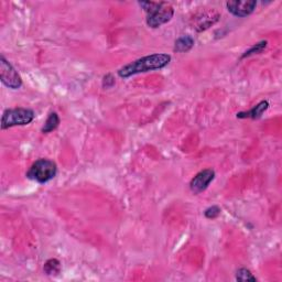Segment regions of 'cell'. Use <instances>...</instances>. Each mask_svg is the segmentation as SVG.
Returning <instances> with one entry per match:
<instances>
[{"mask_svg":"<svg viewBox=\"0 0 282 282\" xmlns=\"http://www.w3.org/2000/svg\"><path fill=\"white\" fill-rule=\"evenodd\" d=\"M171 61V55L165 53H156L147 55L136 61L127 64L118 70V75L123 78H128L132 75L149 71L161 70L165 67Z\"/></svg>","mask_w":282,"mask_h":282,"instance_id":"6da1fadb","label":"cell"},{"mask_svg":"<svg viewBox=\"0 0 282 282\" xmlns=\"http://www.w3.org/2000/svg\"><path fill=\"white\" fill-rule=\"evenodd\" d=\"M236 280H238V281H257L256 277L251 274V270L246 269V268H242V269L237 270V272H236Z\"/></svg>","mask_w":282,"mask_h":282,"instance_id":"7c38bea8","label":"cell"},{"mask_svg":"<svg viewBox=\"0 0 282 282\" xmlns=\"http://www.w3.org/2000/svg\"><path fill=\"white\" fill-rule=\"evenodd\" d=\"M115 85V78L113 77L112 74H107L105 75L103 78V86L105 89H112V87Z\"/></svg>","mask_w":282,"mask_h":282,"instance_id":"9a60e30c","label":"cell"},{"mask_svg":"<svg viewBox=\"0 0 282 282\" xmlns=\"http://www.w3.org/2000/svg\"><path fill=\"white\" fill-rule=\"evenodd\" d=\"M214 178H215L214 170L212 169L203 170L192 179L191 183H189V188H191L192 192L194 193H201L209 188Z\"/></svg>","mask_w":282,"mask_h":282,"instance_id":"8992f818","label":"cell"},{"mask_svg":"<svg viewBox=\"0 0 282 282\" xmlns=\"http://www.w3.org/2000/svg\"><path fill=\"white\" fill-rule=\"evenodd\" d=\"M267 44H268L267 41H260V42H258L257 44L253 45V47H251L248 51H246V52L243 54L242 58L245 59L247 57H251V55H252V54L261 53L262 51L267 48Z\"/></svg>","mask_w":282,"mask_h":282,"instance_id":"4fadbf2b","label":"cell"},{"mask_svg":"<svg viewBox=\"0 0 282 282\" xmlns=\"http://www.w3.org/2000/svg\"><path fill=\"white\" fill-rule=\"evenodd\" d=\"M0 80L11 90L20 89L22 85V80L19 73L4 59L3 55L0 57Z\"/></svg>","mask_w":282,"mask_h":282,"instance_id":"5b68a950","label":"cell"},{"mask_svg":"<svg viewBox=\"0 0 282 282\" xmlns=\"http://www.w3.org/2000/svg\"><path fill=\"white\" fill-rule=\"evenodd\" d=\"M269 108V103L267 100H262L260 103L257 104L255 107L249 110V112L245 113H238L237 118H251V119H258L260 118L263 113Z\"/></svg>","mask_w":282,"mask_h":282,"instance_id":"ba28073f","label":"cell"},{"mask_svg":"<svg viewBox=\"0 0 282 282\" xmlns=\"http://www.w3.org/2000/svg\"><path fill=\"white\" fill-rule=\"evenodd\" d=\"M58 173V166L52 160L39 159L31 165L27 172V178L40 184H44L55 178Z\"/></svg>","mask_w":282,"mask_h":282,"instance_id":"3957f363","label":"cell"},{"mask_svg":"<svg viewBox=\"0 0 282 282\" xmlns=\"http://www.w3.org/2000/svg\"><path fill=\"white\" fill-rule=\"evenodd\" d=\"M257 6V1L252 0V1H228L226 2V7H227V10L232 13V15L244 18L247 17L249 15L255 11Z\"/></svg>","mask_w":282,"mask_h":282,"instance_id":"52a82bcc","label":"cell"},{"mask_svg":"<svg viewBox=\"0 0 282 282\" xmlns=\"http://www.w3.org/2000/svg\"><path fill=\"white\" fill-rule=\"evenodd\" d=\"M139 6L147 12V25L154 29L169 22L174 15V9L168 2L141 1Z\"/></svg>","mask_w":282,"mask_h":282,"instance_id":"7a4b0ae2","label":"cell"},{"mask_svg":"<svg viewBox=\"0 0 282 282\" xmlns=\"http://www.w3.org/2000/svg\"><path fill=\"white\" fill-rule=\"evenodd\" d=\"M34 112L29 108H12L4 110L1 117V128L8 129L15 126L29 125L34 119Z\"/></svg>","mask_w":282,"mask_h":282,"instance_id":"277c9868","label":"cell"},{"mask_svg":"<svg viewBox=\"0 0 282 282\" xmlns=\"http://www.w3.org/2000/svg\"><path fill=\"white\" fill-rule=\"evenodd\" d=\"M43 269L48 276H58L61 272V262L58 259H50L45 262Z\"/></svg>","mask_w":282,"mask_h":282,"instance_id":"8fae6325","label":"cell"},{"mask_svg":"<svg viewBox=\"0 0 282 282\" xmlns=\"http://www.w3.org/2000/svg\"><path fill=\"white\" fill-rule=\"evenodd\" d=\"M60 125V117L57 113H50L47 122L44 123V126L41 129V131L43 133L52 132L59 127Z\"/></svg>","mask_w":282,"mask_h":282,"instance_id":"30bf717a","label":"cell"},{"mask_svg":"<svg viewBox=\"0 0 282 282\" xmlns=\"http://www.w3.org/2000/svg\"><path fill=\"white\" fill-rule=\"evenodd\" d=\"M220 214V209L219 206H211L204 212V215L206 219H214L216 217H219Z\"/></svg>","mask_w":282,"mask_h":282,"instance_id":"5bb4252c","label":"cell"},{"mask_svg":"<svg viewBox=\"0 0 282 282\" xmlns=\"http://www.w3.org/2000/svg\"><path fill=\"white\" fill-rule=\"evenodd\" d=\"M194 47V39L191 35H182L175 41L174 51L179 53H184Z\"/></svg>","mask_w":282,"mask_h":282,"instance_id":"9c48e42d","label":"cell"}]
</instances>
